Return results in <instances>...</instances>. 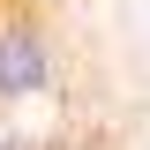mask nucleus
Wrapping results in <instances>:
<instances>
[{
    "label": "nucleus",
    "mask_w": 150,
    "mask_h": 150,
    "mask_svg": "<svg viewBox=\"0 0 150 150\" xmlns=\"http://www.w3.org/2000/svg\"><path fill=\"white\" fill-rule=\"evenodd\" d=\"M53 83V45L38 23H0V98H38Z\"/></svg>",
    "instance_id": "obj_1"
},
{
    "label": "nucleus",
    "mask_w": 150,
    "mask_h": 150,
    "mask_svg": "<svg viewBox=\"0 0 150 150\" xmlns=\"http://www.w3.org/2000/svg\"><path fill=\"white\" fill-rule=\"evenodd\" d=\"M0 150H23V143H15V135H0Z\"/></svg>",
    "instance_id": "obj_2"
}]
</instances>
